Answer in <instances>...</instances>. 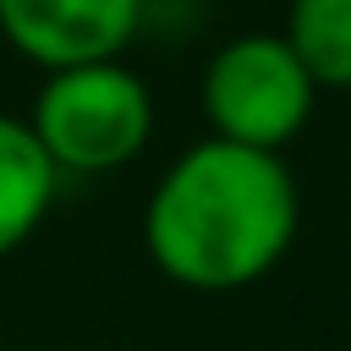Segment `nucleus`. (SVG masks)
<instances>
[{"instance_id":"obj_2","label":"nucleus","mask_w":351,"mask_h":351,"mask_svg":"<svg viewBox=\"0 0 351 351\" xmlns=\"http://www.w3.org/2000/svg\"><path fill=\"white\" fill-rule=\"evenodd\" d=\"M33 137L66 176H104L132 165L154 137V93L121 60H77L44 71V88L27 115Z\"/></svg>"},{"instance_id":"obj_1","label":"nucleus","mask_w":351,"mask_h":351,"mask_svg":"<svg viewBox=\"0 0 351 351\" xmlns=\"http://www.w3.org/2000/svg\"><path fill=\"white\" fill-rule=\"evenodd\" d=\"M302 192L274 148L230 137L192 143L154 186L143 241L159 274L186 291H241L263 280L296 241Z\"/></svg>"},{"instance_id":"obj_3","label":"nucleus","mask_w":351,"mask_h":351,"mask_svg":"<svg viewBox=\"0 0 351 351\" xmlns=\"http://www.w3.org/2000/svg\"><path fill=\"white\" fill-rule=\"evenodd\" d=\"M203 115L214 137L247 143V148H285L318 104L313 77L291 55L280 33H236L225 38L203 66Z\"/></svg>"},{"instance_id":"obj_6","label":"nucleus","mask_w":351,"mask_h":351,"mask_svg":"<svg viewBox=\"0 0 351 351\" xmlns=\"http://www.w3.org/2000/svg\"><path fill=\"white\" fill-rule=\"evenodd\" d=\"M280 38L291 44L313 88H351V0H291Z\"/></svg>"},{"instance_id":"obj_4","label":"nucleus","mask_w":351,"mask_h":351,"mask_svg":"<svg viewBox=\"0 0 351 351\" xmlns=\"http://www.w3.org/2000/svg\"><path fill=\"white\" fill-rule=\"evenodd\" d=\"M143 5L148 0H0V38L44 71L110 60L137 38Z\"/></svg>"},{"instance_id":"obj_5","label":"nucleus","mask_w":351,"mask_h":351,"mask_svg":"<svg viewBox=\"0 0 351 351\" xmlns=\"http://www.w3.org/2000/svg\"><path fill=\"white\" fill-rule=\"evenodd\" d=\"M55 186L60 170L33 137V126L22 115H0V258L38 230L55 203Z\"/></svg>"}]
</instances>
